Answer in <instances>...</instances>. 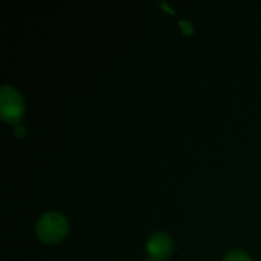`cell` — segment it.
Returning <instances> with one entry per match:
<instances>
[{
    "mask_svg": "<svg viewBox=\"0 0 261 261\" xmlns=\"http://www.w3.org/2000/svg\"><path fill=\"white\" fill-rule=\"evenodd\" d=\"M68 221L59 212H47L36 223L37 237L45 244H56L68 233Z\"/></svg>",
    "mask_w": 261,
    "mask_h": 261,
    "instance_id": "6da1fadb",
    "label": "cell"
},
{
    "mask_svg": "<svg viewBox=\"0 0 261 261\" xmlns=\"http://www.w3.org/2000/svg\"><path fill=\"white\" fill-rule=\"evenodd\" d=\"M24 112V103L19 92L9 84L0 88V116L5 122L19 124Z\"/></svg>",
    "mask_w": 261,
    "mask_h": 261,
    "instance_id": "7a4b0ae2",
    "label": "cell"
},
{
    "mask_svg": "<svg viewBox=\"0 0 261 261\" xmlns=\"http://www.w3.org/2000/svg\"><path fill=\"white\" fill-rule=\"evenodd\" d=\"M149 259L162 261L167 259L173 250V241L166 232H154L150 234L145 244Z\"/></svg>",
    "mask_w": 261,
    "mask_h": 261,
    "instance_id": "3957f363",
    "label": "cell"
},
{
    "mask_svg": "<svg viewBox=\"0 0 261 261\" xmlns=\"http://www.w3.org/2000/svg\"><path fill=\"white\" fill-rule=\"evenodd\" d=\"M222 261H251V257L244 250H232L224 255Z\"/></svg>",
    "mask_w": 261,
    "mask_h": 261,
    "instance_id": "277c9868",
    "label": "cell"
},
{
    "mask_svg": "<svg viewBox=\"0 0 261 261\" xmlns=\"http://www.w3.org/2000/svg\"><path fill=\"white\" fill-rule=\"evenodd\" d=\"M14 133H15V135H17V137H24L25 135V127H24V125H22L19 122V124H15V126H14Z\"/></svg>",
    "mask_w": 261,
    "mask_h": 261,
    "instance_id": "5b68a950",
    "label": "cell"
},
{
    "mask_svg": "<svg viewBox=\"0 0 261 261\" xmlns=\"http://www.w3.org/2000/svg\"><path fill=\"white\" fill-rule=\"evenodd\" d=\"M180 25L182 27L184 32L185 33H190L191 30H193V25H191V23L188 22V20H180Z\"/></svg>",
    "mask_w": 261,
    "mask_h": 261,
    "instance_id": "8992f818",
    "label": "cell"
},
{
    "mask_svg": "<svg viewBox=\"0 0 261 261\" xmlns=\"http://www.w3.org/2000/svg\"><path fill=\"white\" fill-rule=\"evenodd\" d=\"M143 261H150V259H144Z\"/></svg>",
    "mask_w": 261,
    "mask_h": 261,
    "instance_id": "52a82bcc",
    "label": "cell"
}]
</instances>
